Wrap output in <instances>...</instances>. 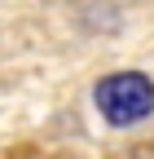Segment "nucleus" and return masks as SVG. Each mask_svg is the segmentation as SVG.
Segmentation results:
<instances>
[{
    "mask_svg": "<svg viewBox=\"0 0 154 159\" xmlns=\"http://www.w3.org/2000/svg\"><path fill=\"white\" fill-rule=\"evenodd\" d=\"M92 102L114 128H128V124H137V119H145L154 111V84L141 71H114L92 89Z\"/></svg>",
    "mask_w": 154,
    "mask_h": 159,
    "instance_id": "nucleus-1",
    "label": "nucleus"
}]
</instances>
